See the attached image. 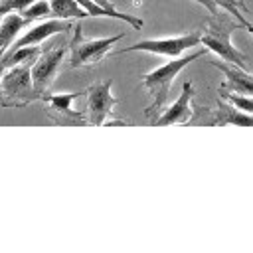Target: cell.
<instances>
[{
    "label": "cell",
    "instance_id": "obj_1",
    "mask_svg": "<svg viewBox=\"0 0 253 253\" xmlns=\"http://www.w3.org/2000/svg\"><path fill=\"white\" fill-rule=\"evenodd\" d=\"M208 53V49L206 47H200L198 51H192V53H188V55H184V57H172L170 61H166V63H162V65H158L156 69H152L150 73H146L144 75V87L150 91V97H152V103L146 107V115L148 117H152L154 113H158L160 109H162V105L166 103V99H168V93H170V85H172V81L176 79V75L188 65V63H192V61H196V59H200L202 55H206Z\"/></svg>",
    "mask_w": 253,
    "mask_h": 253
},
{
    "label": "cell",
    "instance_id": "obj_2",
    "mask_svg": "<svg viewBox=\"0 0 253 253\" xmlns=\"http://www.w3.org/2000/svg\"><path fill=\"white\" fill-rule=\"evenodd\" d=\"M38 99L32 87V61L8 67L0 77V103L4 107L26 105Z\"/></svg>",
    "mask_w": 253,
    "mask_h": 253
},
{
    "label": "cell",
    "instance_id": "obj_3",
    "mask_svg": "<svg viewBox=\"0 0 253 253\" xmlns=\"http://www.w3.org/2000/svg\"><path fill=\"white\" fill-rule=\"evenodd\" d=\"M200 36L202 32H190L184 36H170V38H148V40H140L125 49L115 51V55L119 53H128V51H148L154 55H166V57H178L184 51L196 47L200 43Z\"/></svg>",
    "mask_w": 253,
    "mask_h": 253
},
{
    "label": "cell",
    "instance_id": "obj_4",
    "mask_svg": "<svg viewBox=\"0 0 253 253\" xmlns=\"http://www.w3.org/2000/svg\"><path fill=\"white\" fill-rule=\"evenodd\" d=\"M125 34H115V36H109V38H95V40H83L81 38V24L75 28V36L69 43V49H71V57H69V63L71 67H81V65H91L95 61H99L107 51H111V47L123 40Z\"/></svg>",
    "mask_w": 253,
    "mask_h": 253
},
{
    "label": "cell",
    "instance_id": "obj_5",
    "mask_svg": "<svg viewBox=\"0 0 253 253\" xmlns=\"http://www.w3.org/2000/svg\"><path fill=\"white\" fill-rule=\"evenodd\" d=\"M200 43H204V47L208 51H213L215 55H219L223 61L227 63H233L237 67H243V69H249L247 65V57L237 49L233 47L231 40H229V32L223 30L221 26H208L206 28V34L200 36Z\"/></svg>",
    "mask_w": 253,
    "mask_h": 253
},
{
    "label": "cell",
    "instance_id": "obj_6",
    "mask_svg": "<svg viewBox=\"0 0 253 253\" xmlns=\"http://www.w3.org/2000/svg\"><path fill=\"white\" fill-rule=\"evenodd\" d=\"M63 55H65V45L63 47L55 45L53 49L40 51V57L36 59V63L32 67V87L38 97H42L45 93V89L51 85Z\"/></svg>",
    "mask_w": 253,
    "mask_h": 253
},
{
    "label": "cell",
    "instance_id": "obj_7",
    "mask_svg": "<svg viewBox=\"0 0 253 253\" xmlns=\"http://www.w3.org/2000/svg\"><path fill=\"white\" fill-rule=\"evenodd\" d=\"M113 79H105L101 83H95L87 89V109H89V121L95 126H103L107 117L111 115L117 99L111 93Z\"/></svg>",
    "mask_w": 253,
    "mask_h": 253
},
{
    "label": "cell",
    "instance_id": "obj_8",
    "mask_svg": "<svg viewBox=\"0 0 253 253\" xmlns=\"http://www.w3.org/2000/svg\"><path fill=\"white\" fill-rule=\"evenodd\" d=\"M192 95H194L192 81H184L180 97L166 111H162L160 117H156L154 125L156 126H168V125H174V123H188L192 119V105H190Z\"/></svg>",
    "mask_w": 253,
    "mask_h": 253
},
{
    "label": "cell",
    "instance_id": "obj_9",
    "mask_svg": "<svg viewBox=\"0 0 253 253\" xmlns=\"http://www.w3.org/2000/svg\"><path fill=\"white\" fill-rule=\"evenodd\" d=\"M67 30H71V24H69V22L59 20V18H51V20H47V22H42V24L30 28L22 38L14 40V43H12L10 47L16 49V47H24V45H38L40 42H43V40H47V38H51V36H55V34L67 32ZM10 47H8V49H10Z\"/></svg>",
    "mask_w": 253,
    "mask_h": 253
},
{
    "label": "cell",
    "instance_id": "obj_10",
    "mask_svg": "<svg viewBox=\"0 0 253 253\" xmlns=\"http://www.w3.org/2000/svg\"><path fill=\"white\" fill-rule=\"evenodd\" d=\"M213 65L227 77V87L229 89L251 97V93H253V77H251L249 69H243V67H237V65L229 67L225 63H213Z\"/></svg>",
    "mask_w": 253,
    "mask_h": 253
},
{
    "label": "cell",
    "instance_id": "obj_11",
    "mask_svg": "<svg viewBox=\"0 0 253 253\" xmlns=\"http://www.w3.org/2000/svg\"><path fill=\"white\" fill-rule=\"evenodd\" d=\"M30 20H26L24 16H18V12H12V14L2 16V20H0V57L14 43V40L18 38V34L22 32V28Z\"/></svg>",
    "mask_w": 253,
    "mask_h": 253
},
{
    "label": "cell",
    "instance_id": "obj_12",
    "mask_svg": "<svg viewBox=\"0 0 253 253\" xmlns=\"http://www.w3.org/2000/svg\"><path fill=\"white\" fill-rule=\"evenodd\" d=\"M79 93H59V95H42L45 103L51 105V109L57 115H63V121H79L81 123V115L73 113L71 103L77 99Z\"/></svg>",
    "mask_w": 253,
    "mask_h": 253
},
{
    "label": "cell",
    "instance_id": "obj_13",
    "mask_svg": "<svg viewBox=\"0 0 253 253\" xmlns=\"http://www.w3.org/2000/svg\"><path fill=\"white\" fill-rule=\"evenodd\" d=\"M213 125H239V126H249L251 125V115L249 113H239V109H235L233 105L221 103L219 101V111L217 117L211 121Z\"/></svg>",
    "mask_w": 253,
    "mask_h": 253
},
{
    "label": "cell",
    "instance_id": "obj_14",
    "mask_svg": "<svg viewBox=\"0 0 253 253\" xmlns=\"http://www.w3.org/2000/svg\"><path fill=\"white\" fill-rule=\"evenodd\" d=\"M49 10L53 18L67 20V18H87V12L75 0H49Z\"/></svg>",
    "mask_w": 253,
    "mask_h": 253
},
{
    "label": "cell",
    "instance_id": "obj_15",
    "mask_svg": "<svg viewBox=\"0 0 253 253\" xmlns=\"http://www.w3.org/2000/svg\"><path fill=\"white\" fill-rule=\"evenodd\" d=\"M20 16H24L26 20H42V18H47L51 16V10H49V2L47 0H34L30 6H26L22 12H18Z\"/></svg>",
    "mask_w": 253,
    "mask_h": 253
},
{
    "label": "cell",
    "instance_id": "obj_16",
    "mask_svg": "<svg viewBox=\"0 0 253 253\" xmlns=\"http://www.w3.org/2000/svg\"><path fill=\"white\" fill-rule=\"evenodd\" d=\"M34 0H0V16L12 14V12H22Z\"/></svg>",
    "mask_w": 253,
    "mask_h": 253
},
{
    "label": "cell",
    "instance_id": "obj_17",
    "mask_svg": "<svg viewBox=\"0 0 253 253\" xmlns=\"http://www.w3.org/2000/svg\"><path fill=\"white\" fill-rule=\"evenodd\" d=\"M227 97V101L235 107V109H239V111H243V113H249L251 115V111H253V103H251V97L249 95H243V97H235L233 93H229V95H225Z\"/></svg>",
    "mask_w": 253,
    "mask_h": 253
},
{
    "label": "cell",
    "instance_id": "obj_18",
    "mask_svg": "<svg viewBox=\"0 0 253 253\" xmlns=\"http://www.w3.org/2000/svg\"><path fill=\"white\" fill-rule=\"evenodd\" d=\"M194 2H198V4L206 6L213 16H217V4H215V0H194Z\"/></svg>",
    "mask_w": 253,
    "mask_h": 253
},
{
    "label": "cell",
    "instance_id": "obj_19",
    "mask_svg": "<svg viewBox=\"0 0 253 253\" xmlns=\"http://www.w3.org/2000/svg\"><path fill=\"white\" fill-rule=\"evenodd\" d=\"M4 71H6V67H4V63L0 61V77H2V73H4Z\"/></svg>",
    "mask_w": 253,
    "mask_h": 253
},
{
    "label": "cell",
    "instance_id": "obj_20",
    "mask_svg": "<svg viewBox=\"0 0 253 253\" xmlns=\"http://www.w3.org/2000/svg\"><path fill=\"white\" fill-rule=\"evenodd\" d=\"M0 20H2V16H0Z\"/></svg>",
    "mask_w": 253,
    "mask_h": 253
}]
</instances>
